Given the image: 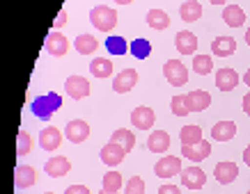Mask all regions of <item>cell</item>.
Returning <instances> with one entry per match:
<instances>
[{
    "mask_svg": "<svg viewBox=\"0 0 250 194\" xmlns=\"http://www.w3.org/2000/svg\"><path fill=\"white\" fill-rule=\"evenodd\" d=\"M243 80H246V85H248V87H250V69H248V71H246V75H243Z\"/></svg>",
    "mask_w": 250,
    "mask_h": 194,
    "instance_id": "42",
    "label": "cell"
},
{
    "mask_svg": "<svg viewBox=\"0 0 250 194\" xmlns=\"http://www.w3.org/2000/svg\"><path fill=\"white\" fill-rule=\"evenodd\" d=\"M124 194H145V180L140 176H131L124 187Z\"/></svg>",
    "mask_w": 250,
    "mask_h": 194,
    "instance_id": "36",
    "label": "cell"
},
{
    "mask_svg": "<svg viewBox=\"0 0 250 194\" xmlns=\"http://www.w3.org/2000/svg\"><path fill=\"white\" fill-rule=\"evenodd\" d=\"M129 53L133 55V57H138V60H147L149 55H152V44H149V39H133L129 46Z\"/></svg>",
    "mask_w": 250,
    "mask_h": 194,
    "instance_id": "28",
    "label": "cell"
},
{
    "mask_svg": "<svg viewBox=\"0 0 250 194\" xmlns=\"http://www.w3.org/2000/svg\"><path fill=\"white\" fill-rule=\"evenodd\" d=\"M35 180H37V172H35V167H30V164H19L14 169V185L19 187V190L32 187Z\"/></svg>",
    "mask_w": 250,
    "mask_h": 194,
    "instance_id": "15",
    "label": "cell"
},
{
    "mask_svg": "<svg viewBox=\"0 0 250 194\" xmlns=\"http://www.w3.org/2000/svg\"><path fill=\"white\" fill-rule=\"evenodd\" d=\"M179 16H182V21H186V23L197 21V18L202 16V5H200L197 0H186L182 7H179Z\"/></svg>",
    "mask_w": 250,
    "mask_h": 194,
    "instance_id": "27",
    "label": "cell"
},
{
    "mask_svg": "<svg viewBox=\"0 0 250 194\" xmlns=\"http://www.w3.org/2000/svg\"><path fill=\"white\" fill-rule=\"evenodd\" d=\"M147 149L152 151V153H166L170 149V135L166 130H154L147 137Z\"/></svg>",
    "mask_w": 250,
    "mask_h": 194,
    "instance_id": "21",
    "label": "cell"
},
{
    "mask_svg": "<svg viewBox=\"0 0 250 194\" xmlns=\"http://www.w3.org/2000/svg\"><path fill=\"white\" fill-rule=\"evenodd\" d=\"M64 23H67V12L62 9L60 14L55 16V21H53V28H55V30H58V28H60V25H64Z\"/></svg>",
    "mask_w": 250,
    "mask_h": 194,
    "instance_id": "39",
    "label": "cell"
},
{
    "mask_svg": "<svg viewBox=\"0 0 250 194\" xmlns=\"http://www.w3.org/2000/svg\"><path fill=\"white\" fill-rule=\"evenodd\" d=\"M136 82H138V71L136 69H124V71H120V73L115 75L113 91L115 94H126V91H131L133 87H136Z\"/></svg>",
    "mask_w": 250,
    "mask_h": 194,
    "instance_id": "9",
    "label": "cell"
},
{
    "mask_svg": "<svg viewBox=\"0 0 250 194\" xmlns=\"http://www.w3.org/2000/svg\"><path fill=\"white\" fill-rule=\"evenodd\" d=\"M246 44L250 46V30H246Z\"/></svg>",
    "mask_w": 250,
    "mask_h": 194,
    "instance_id": "45",
    "label": "cell"
},
{
    "mask_svg": "<svg viewBox=\"0 0 250 194\" xmlns=\"http://www.w3.org/2000/svg\"><path fill=\"white\" fill-rule=\"evenodd\" d=\"M99 158H101V162L108 164V167H117V164L126 158V151L122 149L117 142H108L106 146L101 149V156Z\"/></svg>",
    "mask_w": 250,
    "mask_h": 194,
    "instance_id": "13",
    "label": "cell"
},
{
    "mask_svg": "<svg viewBox=\"0 0 250 194\" xmlns=\"http://www.w3.org/2000/svg\"><path fill=\"white\" fill-rule=\"evenodd\" d=\"M170 110H172L174 117H186V114L190 112L186 96H172V101H170Z\"/></svg>",
    "mask_w": 250,
    "mask_h": 194,
    "instance_id": "35",
    "label": "cell"
},
{
    "mask_svg": "<svg viewBox=\"0 0 250 194\" xmlns=\"http://www.w3.org/2000/svg\"><path fill=\"white\" fill-rule=\"evenodd\" d=\"M115 2H117V5H131L133 0H115Z\"/></svg>",
    "mask_w": 250,
    "mask_h": 194,
    "instance_id": "44",
    "label": "cell"
},
{
    "mask_svg": "<svg viewBox=\"0 0 250 194\" xmlns=\"http://www.w3.org/2000/svg\"><path fill=\"white\" fill-rule=\"evenodd\" d=\"M39 144H42V149L44 151H58L60 149V144H62L60 128H55V126L42 128V133H39Z\"/></svg>",
    "mask_w": 250,
    "mask_h": 194,
    "instance_id": "12",
    "label": "cell"
},
{
    "mask_svg": "<svg viewBox=\"0 0 250 194\" xmlns=\"http://www.w3.org/2000/svg\"><path fill=\"white\" fill-rule=\"evenodd\" d=\"M90 73L94 78H110L113 75V62L108 57H94L90 62Z\"/></svg>",
    "mask_w": 250,
    "mask_h": 194,
    "instance_id": "26",
    "label": "cell"
},
{
    "mask_svg": "<svg viewBox=\"0 0 250 194\" xmlns=\"http://www.w3.org/2000/svg\"><path fill=\"white\" fill-rule=\"evenodd\" d=\"M213 176H216V180H218L220 185H229L239 176V167L234 162H218L216 169H213Z\"/></svg>",
    "mask_w": 250,
    "mask_h": 194,
    "instance_id": "16",
    "label": "cell"
},
{
    "mask_svg": "<svg viewBox=\"0 0 250 194\" xmlns=\"http://www.w3.org/2000/svg\"><path fill=\"white\" fill-rule=\"evenodd\" d=\"M243 112L250 117V94H246V96H243Z\"/></svg>",
    "mask_w": 250,
    "mask_h": 194,
    "instance_id": "40",
    "label": "cell"
},
{
    "mask_svg": "<svg viewBox=\"0 0 250 194\" xmlns=\"http://www.w3.org/2000/svg\"><path fill=\"white\" fill-rule=\"evenodd\" d=\"M193 71L197 75H209L213 71V60L209 55H195L193 57Z\"/></svg>",
    "mask_w": 250,
    "mask_h": 194,
    "instance_id": "30",
    "label": "cell"
},
{
    "mask_svg": "<svg viewBox=\"0 0 250 194\" xmlns=\"http://www.w3.org/2000/svg\"><path fill=\"white\" fill-rule=\"evenodd\" d=\"M64 194H90V190L85 185H69L67 190H64Z\"/></svg>",
    "mask_w": 250,
    "mask_h": 194,
    "instance_id": "37",
    "label": "cell"
},
{
    "mask_svg": "<svg viewBox=\"0 0 250 194\" xmlns=\"http://www.w3.org/2000/svg\"><path fill=\"white\" fill-rule=\"evenodd\" d=\"M209 2H211V5H225L228 0H209Z\"/></svg>",
    "mask_w": 250,
    "mask_h": 194,
    "instance_id": "43",
    "label": "cell"
},
{
    "mask_svg": "<svg viewBox=\"0 0 250 194\" xmlns=\"http://www.w3.org/2000/svg\"><path fill=\"white\" fill-rule=\"evenodd\" d=\"M234 135H236V123L229 119L218 121V123L211 128V137L218 140V142H229V140H234Z\"/></svg>",
    "mask_w": 250,
    "mask_h": 194,
    "instance_id": "22",
    "label": "cell"
},
{
    "mask_svg": "<svg viewBox=\"0 0 250 194\" xmlns=\"http://www.w3.org/2000/svg\"><path fill=\"white\" fill-rule=\"evenodd\" d=\"M216 85L220 91H232L239 85V73L234 69H220L216 71Z\"/></svg>",
    "mask_w": 250,
    "mask_h": 194,
    "instance_id": "20",
    "label": "cell"
},
{
    "mask_svg": "<svg viewBox=\"0 0 250 194\" xmlns=\"http://www.w3.org/2000/svg\"><path fill=\"white\" fill-rule=\"evenodd\" d=\"M64 137L74 144H83L85 140L90 137V126H87V121H83V119L69 121L67 128H64Z\"/></svg>",
    "mask_w": 250,
    "mask_h": 194,
    "instance_id": "8",
    "label": "cell"
},
{
    "mask_svg": "<svg viewBox=\"0 0 250 194\" xmlns=\"http://www.w3.org/2000/svg\"><path fill=\"white\" fill-rule=\"evenodd\" d=\"M122 185H124V178H122L120 172L104 174V190H106V192H120Z\"/></svg>",
    "mask_w": 250,
    "mask_h": 194,
    "instance_id": "32",
    "label": "cell"
},
{
    "mask_svg": "<svg viewBox=\"0 0 250 194\" xmlns=\"http://www.w3.org/2000/svg\"><path fill=\"white\" fill-rule=\"evenodd\" d=\"M243 162L250 167V146H246V151H243Z\"/></svg>",
    "mask_w": 250,
    "mask_h": 194,
    "instance_id": "41",
    "label": "cell"
},
{
    "mask_svg": "<svg viewBox=\"0 0 250 194\" xmlns=\"http://www.w3.org/2000/svg\"><path fill=\"white\" fill-rule=\"evenodd\" d=\"M159 194H182V190H179L177 185H161Z\"/></svg>",
    "mask_w": 250,
    "mask_h": 194,
    "instance_id": "38",
    "label": "cell"
},
{
    "mask_svg": "<svg viewBox=\"0 0 250 194\" xmlns=\"http://www.w3.org/2000/svg\"><path fill=\"white\" fill-rule=\"evenodd\" d=\"M163 75H166V80L172 87H182V85L188 82V69L184 67L179 60H167L163 64Z\"/></svg>",
    "mask_w": 250,
    "mask_h": 194,
    "instance_id": "3",
    "label": "cell"
},
{
    "mask_svg": "<svg viewBox=\"0 0 250 194\" xmlns=\"http://www.w3.org/2000/svg\"><path fill=\"white\" fill-rule=\"evenodd\" d=\"M223 21L228 23L229 28H241L246 23V12H243L239 5H228L223 9Z\"/></svg>",
    "mask_w": 250,
    "mask_h": 194,
    "instance_id": "23",
    "label": "cell"
},
{
    "mask_svg": "<svg viewBox=\"0 0 250 194\" xmlns=\"http://www.w3.org/2000/svg\"><path fill=\"white\" fill-rule=\"evenodd\" d=\"M182 156L193 160V162H202L211 156V144L207 140H200L197 144H182Z\"/></svg>",
    "mask_w": 250,
    "mask_h": 194,
    "instance_id": "6",
    "label": "cell"
},
{
    "mask_svg": "<svg viewBox=\"0 0 250 194\" xmlns=\"http://www.w3.org/2000/svg\"><path fill=\"white\" fill-rule=\"evenodd\" d=\"M182 185L184 187H190V190H200L205 187L207 183V174L200 169V167H188V169H182Z\"/></svg>",
    "mask_w": 250,
    "mask_h": 194,
    "instance_id": "14",
    "label": "cell"
},
{
    "mask_svg": "<svg viewBox=\"0 0 250 194\" xmlns=\"http://www.w3.org/2000/svg\"><path fill=\"white\" fill-rule=\"evenodd\" d=\"M246 194H250V192H246Z\"/></svg>",
    "mask_w": 250,
    "mask_h": 194,
    "instance_id": "48",
    "label": "cell"
},
{
    "mask_svg": "<svg viewBox=\"0 0 250 194\" xmlns=\"http://www.w3.org/2000/svg\"><path fill=\"white\" fill-rule=\"evenodd\" d=\"M60 107H62V96L58 94V91H48V94L37 96L35 101H32V114L39 117V119H44V121L51 119Z\"/></svg>",
    "mask_w": 250,
    "mask_h": 194,
    "instance_id": "1",
    "label": "cell"
},
{
    "mask_svg": "<svg viewBox=\"0 0 250 194\" xmlns=\"http://www.w3.org/2000/svg\"><path fill=\"white\" fill-rule=\"evenodd\" d=\"M110 142H117L126 153H131V151L136 149V135L131 133V130H126V128H117L113 133V137H110Z\"/></svg>",
    "mask_w": 250,
    "mask_h": 194,
    "instance_id": "24",
    "label": "cell"
},
{
    "mask_svg": "<svg viewBox=\"0 0 250 194\" xmlns=\"http://www.w3.org/2000/svg\"><path fill=\"white\" fill-rule=\"evenodd\" d=\"M69 169H71V162H69V158H64V156L48 158L44 164V172L48 174L51 178H62V176H67Z\"/></svg>",
    "mask_w": 250,
    "mask_h": 194,
    "instance_id": "11",
    "label": "cell"
},
{
    "mask_svg": "<svg viewBox=\"0 0 250 194\" xmlns=\"http://www.w3.org/2000/svg\"><path fill=\"white\" fill-rule=\"evenodd\" d=\"M44 48L48 55H53V57H64L69 51V39L62 35V32H51L44 41Z\"/></svg>",
    "mask_w": 250,
    "mask_h": 194,
    "instance_id": "7",
    "label": "cell"
},
{
    "mask_svg": "<svg viewBox=\"0 0 250 194\" xmlns=\"http://www.w3.org/2000/svg\"><path fill=\"white\" fill-rule=\"evenodd\" d=\"M106 48L110 55H124V53H129V46L124 41V37H108L106 39Z\"/></svg>",
    "mask_w": 250,
    "mask_h": 194,
    "instance_id": "33",
    "label": "cell"
},
{
    "mask_svg": "<svg viewBox=\"0 0 250 194\" xmlns=\"http://www.w3.org/2000/svg\"><path fill=\"white\" fill-rule=\"evenodd\" d=\"M154 121H156V114H154L152 107H147V105H140L136 107L133 112H131V123L138 128V130H149L154 126Z\"/></svg>",
    "mask_w": 250,
    "mask_h": 194,
    "instance_id": "10",
    "label": "cell"
},
{
    "mask_svg": "<svg viewBox=\"0 0 250 194\" xmlns=\"http://www.w3.org/2000/svg\"><path fill=\"white\" fill-rule=\"evenodd\" d=\"M174 46H177V51L182 55H193L197 51V37L188 30H182L177 32V37H174Z\"/></svg>",
    "mask_w": 250,
    "mask_h": 194,
    "instance_id": "18",
    "label": "cell"
},
{
    "mask_svg": "<svg viewBox=\"0 0 250 194\" xmlns=\"http://www.w3.org/2000/svg\"><path fill=\"white\" fill-rule=\"evenodd\" d=\"M74 46H76V51L81 53V55H92V53L99 48V41H97V37H92V35H78Z\"/></svg>",
    "mask_w": 250,
    "mask_h": 194,
    "instance_id": "29",
    "label": "cell"
},
{
    "mask_svg": "<svg viewBox=\"0 0 250 194\" xmlns=\"http://www.w3.org/2000/svg\"><path fill=\"white\" fill-rule=\"evenodd\" d=\"M32 149V137L25 130H21L19 133V140H16V156L23 158V156H28Z\"/></svg>",
    "mask_w": 250,
    "mask_h": 194,
    "instance_id": "34",
    "label": "cell"
},
{
    "mask_svg": "<svg viewBox=\"0 0 250 194\" xmlns=\"http://www.w3.org/2000/svg\"><path fill=\"white\" fill-rule=\"evenodd\" d=\"M236 51V39L234 37H216L211 41V53L216 57H229Z\"/></svg>",
    "mask_w": 250,
    "mask_h": 194,
    "instance_id": "19",
    "label": "cell"
},
{
    "mask_svg": "<svg viewBox=\"0 0 250 194\" xmlns=\"http://www.w3.org/2000/svg\"><path fill=\"white\" fill-rule=\"evenodd\" d=\"M186 101H188L190 112H202V110H207L211 105V96L205 89H193L190 94H186Z\"/></svg>",
    "mask_w": 250,
    "mask_h": 194,
    "instance_id": "17",
    "label": "cell"
},
{
    "mask_svg": "<svg viewBox=\"0 0 250 194\" xmlns=\"http://www.w3.org/2000/svg\"><path fill=\"white\" fill-rule=\"evenodd\" d=\"M147 25L152 30H167L170 28V16L163 9H149L147 12Z\"/></svg>",
    "mask_w": 250,
    "mask_h": 194,
    "instance_id": "25",
    "label": "cell"
},
{
    "mask_svg": "<svg viewBox=\"0 0 250 194\" xmlns=\"http://www.w3.org/2000/svg\"><path fill=\"white\" fill-rule=\"evenodd\" d=\"M44 194H55V192H44Z\"/></svg>",
    "mask_w": 250,
    "mask_h": 194,
    "instance_id": "47",
    "label": "cell"
},
{
    "mask_svg": "<svg viewBox=\"0 0 250 194\" xmlns=\"http://www.w3.org/2000/svg\"><path fill=\"white\" fill-rule=\"evenodd\" d=\"M154 174H156L159 178H170V176L182 174V158H174V156L159 158V162L154 167Z\"/></svg>",
    "mask_w": 250,
    "mask_h": 194,
    "instance_id": "4",
    "label": "cell"
},
{
    "mask_svg": "<svg viewBox=\"0 0 250 194\" xmlns=\"http://www.w3.org/2000/svg\"><path fill=\"white\" fill-rule=\"evenodd\" d=\"M64 91L74 101H81V98L90 96V82L85 80L83 75H69L67 82H64Z\"/></svg>",
    "mask_w": 250,
    "mask_h": 194,
    "instance_id": "5",
    "label": "cell"
},
{
    "mask_svg": "<svg viewBox=\"0 0 250 194\" xmlns=\"http://www.w3.org/2000/svg\"><path fill=\"white\" fill-rule=\"evenodd\" d=\"M179 140L182 144H197L202 140V128L200 126H184L179 130Z\"/></svg>",
    "mask_w": 250,
    "mask_h": 194,
    "instance_id": "31",
    "label": "cell"
},
{
    "mask_svg": "<svg viewBox=\"0 0 250 194\" xmlns=\"http://www.w3.org/2000/svg\"><path fill=\"white\" fill-rule=\"evenodd\" d=\"M90 21L97 30L110 32L115 25H117V12L110 9V7H106V5H97V7L90 12Z\"/></svg>",
    "mask_w": 250,
    "mask_h": 194,
    "instance_id": "2",
    "label": "cell"
},
{
    "mask_svg": "<svg viewBox=\"0 0 250 194\" xmlns=\"http://www.w3.org/2000/svg\"><path fill=\"white\" fill-rule=\"evenodd\" d=\"M101 194H120V192H106V190H101Z\"/></svg>",
    "mask_w": 250,
    "mask_h": 194,
    "instance_id": "46",
    "label": "cell"
}]
</instances>
